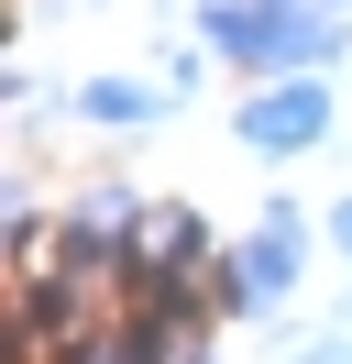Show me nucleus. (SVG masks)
<instances>
[{
	"label": "nucleus",
	"instance_id": "f257e3e1",
	"mask_svg": "<svg viewBox=\"0 0 352 364\" xmlns=\"http://www.w3.org/2000/svg\"><path fill=\"white\" fill-rule=\"evenodd\" d=\"M297 276H308V210L275 199L242 243H220V265H209V309H220V320H275L286 298H297Z\"/></svg>",
	"mask_w": 352,
	"mask_h": 364
},
{
	"label": "nucleus",
	"instance_id": "f03ea898",
	"mask_svg": "<svg viewBox=\"0 0 352 364\" xmlns=\"http://www.w3.org/2000/svg\"><path fill=\"white\" fill-rule=\"evenodd\" d=\"M330 122H341V89H330V77H253L242 111H231V133H242V155L286 166V155H319Z\"/></svg>",
	"mask_w": 352,
	"mask_h": 364
},
{
	"label": "nucleus",
	"instance_id": "7ed1b4c3",
	"mask_svg": "<svg viewBox=\"0 0 352 364\" xmlns=\"http://www.w3.org/2000/svg\"><path fill=\"white\" fill-rule=\"evenodd\" d=\"M165 111H176V89H143V77H77L66 89V122H88V133H154Z\"/></svg>",
	"mask_w": 352,
	"mask_h": 364
},
{
	"label": "nucleus",
	"instance_id": "20e7f679",
	"mask_svg": "<svg viewBox=\"0 0 352 364\" xmlns=\"http://www.w3.org/2000/svg\"><path fill=\"white\" fill-rule=\"evenodd\" d=\"M55 364H165V353H154V331H143V320H99V331H77V342H66V353Z\"/></svg>",
	"mask_w": 352,
	"mask_h": 364
},
{
	"label": "nucleus",
	"instance_id": "39448f33",
	"mask_svg": "<svg viewBox=\"0 0 352 364\" xmlns=\"http://www.w3.org/2000/svg\"><path fill=\"white\" fill-rule=\"evenodd\" d=\"M297 364H352V331H319V342H297Z\"/></svg>",
	"mask_w": 352,
	"mask_h": 364
},
{
	"label": "nucleus",
	"instance_id": "423d86ee",
	"mask_svg": "<svg viewBox=\"0 0 352 364\" xmlns=\"http://www.w3.org/2000/svg\"><path fill=\"white\" fill-rule=\"evenodd\" d=\"M330 254L352 265V199H330Z\"/></svg>",
	"mask_w": 352,
	"mask_h": 364
},
{
	"label": "nucleus",
	"instance_id": "0eeeda50",
	"mask_svg": "<svg viewBox=\"0 0 352 364\" xmlns=\"http://www.w3.org/2000/svg\"><path fill=\"white\" fill-rule=\"evenodd\" d=\"M308 11H341V23H352V0H308Z\"/></svg>",
	"mask_w": 352,
	"mask_h": 364
},
{
	"label": "nucleus",
	"instance_id": "6e6552de",
	"mask_svg": "<svg viewBox=\"0 0 352 364\" xmlns=\"http://www.w3.org/2000/svg\"><path fill=\"white\" fill-rule=\"evenodd\" d=\"M253 11H286V0H253Z\"/></svg>",
	"mask_w": 352,
	"mask_h": 364
}]
</instances>
